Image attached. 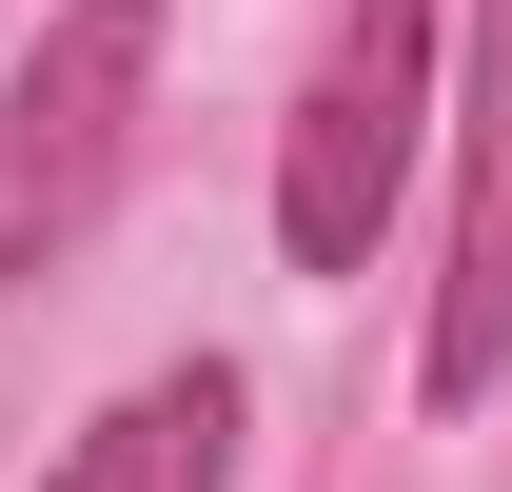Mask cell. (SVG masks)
Masks as SVG:
<instances>
[{"label":"cell","instance_id":"1","mask_svg":"<svg viewBox=\"0 0 512 492\" xmlns=\"http://www.w3.org/2000/svg\"><path fill=\"white\" fill-rule=\"evenodd\" d=\"M158 20H178V0H60V20L20 40V79H0V296L99 237V197H119V158H138Z\"/></svg>","mask_w":512,"mask_h":492},{"label":"cell","instance_id":"2","mask_svg":"<svg viewBox=\"0 0 512 492\" xmlns=\"http://www.w3.org/2000/svg\"><path fill=\"white\" fill-rule=\"evenodd\" d=\"M414 119H434V0H335L316 79H296V138H276V237L296 276H355L414 178Z\"/></svg>","mask_w":512,"mask_h":492},{"label":"cell","instance_id":"3","mask_svg":"<svg viewBox=\"0 0 512 492\" xmlns=\"http://www.w3.org/2000/svg\"><path fill=\"white\" fill-rule=\"evenodd\" d=\"M434 414H473L512 374V0H473V217H453V276H434Z\"/></svg>","mask_w":512,"mask_h":492},{"label":"cell","instance_id":"4","mask_svg":"<svg viewBox=\"0 0 512 492\" xmlns=\"http://www.w3.org/2000/svg\"><path fill=\"white\" fill-rule=\"evenodd\" d=\"M217 473H237V374H217V355H197V374H138L119 414L60 453V492H217Z\"/></svg>","mask_w":512,"mask_h":492}]
</instances>
